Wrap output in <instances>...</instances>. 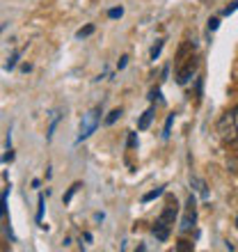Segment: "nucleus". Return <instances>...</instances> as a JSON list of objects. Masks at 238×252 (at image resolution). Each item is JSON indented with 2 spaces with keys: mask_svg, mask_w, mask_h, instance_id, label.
<instances>
[{
  "mask_svg": "<svg viewBox=\"0 0 238 252\" xmlns=\"http://www.w3.org/2000/svg\"><path fill=\"white\" fill-rule=\"evenodd\" d=\"M172 124H174V115H167V122H165V128H163V138H165V140H167V138H170Z\"/></svg>",
  "mask_w": 238,
  "mask_h": 252,
  "instance_id": "14",
  "label": "nucleus"
},
{
  "mask_svg": "<svg viewBox=\"0 0 238 252\" xmlns=\"http://www.w3.org/2000/svg\"><path fill=\"white\" fill-rule=\"evenodd\" d=\"M16 62H19V53H14V55L9 58V62L5 64V69H7V71H9V69H14V67H16Z\"/></svg>",
  "mask_w": 238,
  "mask_h": 252,
  "instance_id": "20",
  "label": "nucleus"
},
{
  "mask_svg": "<svg viewBox=\"0 0 238 252\" xmlns=\"http://www.w3.org/2000/svg\"><path fill=\"white\" fill-rule=\"evenodd\" d=\"M218 25H220V19H211V21H208V32H216Z\"/></svg>",
  "mask_w": 238,
  "mask_h": 252,
  "instance_id": "21",
  "label": "nucleus"
},
{
  "mask_svg": "<svg viewBox=\"0 0 238 252\" xmlns=\"http://www.w3.org/2000/svg\"><path fill=\"white\" fill-rule=\"evenodd\" d=\"M121 115H124V110H121V108H115V110H110V112H108V117H105V126H112L119 117H121Z\"/></svg>",
  "mask_w": 238,
  "mask_h": 252,
  "instance_id": "8",
  "label": "nucleus"
},
{
  "mask_svg": "<svg viewBox=\"0 0 238 252\" xmlns=\"http://www.w3.org/2000/svg\"><path fill=\"white\" fill-rule=\"evenodd\" d=\"M154 117H156V108L151 105L149 110H144L140 115V119H138V128H140V131H147L149 126H151V122H154Z\"/></svg>",
  "mask_w": 238,
  "mask_h": 252,
  "instance_id": "7",
  "label": "nucleus"
},
{
  "mask_svg": "<svg viewBox=\"0 0 238 252\" xmlns=\"http://www.w3.org/2000/svg\"><path fill=\"white\" fill-rule=\"evenodd\" d=\"M126 62H128V58H126V55H124V58L119 60V64H117V69H124V67H126Z\"/></svg>",
  "mask_w": 238,
  "mask_h": 252,
  "instance_id": "25",
  "label": "nucleus"
},
{
  "mask_svg": "<svg viewBox=\"0 0 238 252\" xmlns=\"http://www.w3.org/2000/svg\"><path fill=\"white\" fill-rule=\"evenodd\" d=\"M99 122H101V108H92V110L87 112V115H82V122H80V133H78V140L76 142H82V140H87L89 135L97 131V126Z\"/></svg>",
  "mask_w": 238,
  "mask_h": 252,
  "instance_id": "2",
  "label": "nucleus"
},
{
  "mask_svg": "<svg viewBox=\"0 0 238 252\" xmlns=\"http://www.w3.org/2000/svg\"><path fill=\"white\" fill-rule=\"evenodd\" d=\"M92 32H94V25L89 23V25H85V28H80V30H78V32H76V37H78V39H82V37H89Z\"/></svg>",
  "mask_w": 238,
  "mask_h": 252,
  "instance_id": "11",
  "label": "nucleus"
},
{
  "mask_svg": "<svg viewBox=\"0 0 238 252\" xmlns=\"http://www.w3.org/2000/svg\"><path fill=\"white\" fill-rule=\"evenodd\" d=\"M197 64H199V60H197V55H188L186 62L181 60L178 62V67H177V83L178 85H188L190 83V78L195 76V71H197Z\"/></svg>",
  "mask_w": 238,
  "mask_h": 252,
  "instance_id": "3",
  "label": "nucleus"
},
{
  "mask_svg": "<svg viewBox=\"0 0 238 252\" xmlns=\"http://www.w3.org/2000/svg\"><path fill=\"white\" fill-rule=\"evenodd\" d=\"M236 9H238V0H234V2H231L229 7H224V12H222V14H224V16H231V14H234V12H236Z\"/></svg>",
  "mask_w": 238,
  "mask_h": 252,
  "instance_id": "19",
  "label": "nucleus"
},
{
  "mask_svg": "<svg viewBox=\"0 0 238 252\" xmlns=\"http://www.w3.org/2000/svg\"><path fill=\"white\" fill-rule=\"evenodd\" d=\"M195 220H197V202H195V197L190 195V197H188V202H186V213H183V218H181L178 231H181V234L190 231L195 227Z\"/></svg>",
  "mask_w": 238,
  "mask_h": 252,
  "instance_id": "4",
  "label": "nucleus"
},
{
  "mask_svg": "<svg viewBox=\"0 0 238 252\" xmlns=\"http://www.w3.org/2000/svg\"><path fill=\"white\" fill-rule=\"evenodd\" d=\"M7 161H14V151H12V149H9L7 154L2 156V163H7Z\"/></svg>",
  "mask_w": 238,
  "mask_h": 252,
  "instance_id": "24",
  "label": "nucleus"
},
{
  "mask_svg": "<svg viewBox=\"0 0 238 252\" xmlns=\"http://www.w3.org/2000/svg\"><path fill=\"white\" fill-rule=\"evenodd\" d=\"M126 145H128V149H135V147H138V135H135L133 131L128 133V140H126Z\"/></svg>",
  "mask_w": 238,
  "mask_h": 252,
  "instance_id": "18",
  "label": "nucleus"
},
{
  "mask_svg": "<svg viewBox=\"0 0 238 252\" xmlns=\"http://www.w3.org/2000/svg\"><path fill=\"white\" fill-rule=\"evenodd\" d=\"M193 248H195L193 241H178V243H177V250L178 252H190Z\"/></svg>",
  "mask_w": 238,
  "mask_h": 252,
  "instance_id": "15",
  "label": "nucleus"
},
{
  "mask_svg": "<svg viewBox=\"0 0 238 252\" xmlns=\"http://www.w3.org/2000/svg\"><path fill=\"white\" fill-rule=\"evenodd\" d=\"M154 236L158 238V241H167L170 238V231H172V225L170 223H165L163 218H158L156 220V225H154Z\"/></svg>",
  "mask_w": 238,
  "mask_h": 252,
  "instance_id": "6",
  "label": "nucleus"
},
{
  "mask_svg": "<svg viewBox=\"0 0 238 252\" xmlns=\"http://www.w3.org/2000/svg\"><path fill=\"white\" fill-rule=\"evenodd\" d=\"M236 230H238V215H236Z\"/></svg>",
  "mask_w": 238,
  "mask_h": 252,
  "instance_id": "26",
  "label": "nucleus"
},
{
  "mask_svg": "<svg viewBox=\"0 0 238 252\" xmlns=\"http://www.w3.org/2000/svg\"><path fill=\"white\" fill-rule=\"evenodd\" d=\"M177 213H178V204L174 197H167V204H165L163 209V213H160V218H163L165 223H170L174 225V220H177Z\"/></svg>",
  "mask_w": 238,
  "mask_h": 252,
  "instance_id": "5",
  "label": "nucleus"
},
{
  "mask_svg": "<svg viewBox=\"0 0 238 252\" xmlns=\"http://www.w3.org/2000/svg\"><path fill=\"white\" fill-rule=\"evenodd\" d=\"M60 112H55V117H53V122H51V126H48V133H46V140H51L53 138V131H55V126H58V122H60Z\"/></svg>",
  "mask_w": 238,
  "mask_h": 252,
  "instance_id": "13",
  "label": "nucleus"
},
{
  "mask_svg": "<svg viewBox=\"0 0 238 252\" xmlns=\"http://www.w3.org/2000/svg\"><path fill=\"white\" fill-rule=\"evenodd\" d=\"M163 46H165V42H163V39H158L156 46L151 48V60H156L158 55H160V51H163Z\"/></svg>",
  "mask_w": 238,
  "mask_h": 252,
  "instance_id": "16",
  "label": "nucleus"
},
{
  "mask_svg": "<svg viewBox=\"0 0 238 252\" xmlns=\"http://www.w3.org/2000/svg\"><path fill=\"white\" fill-rule=\"evenodd\" d=\"M108 16H110V19H121V16H124V7H112V9H108Z\"/></svg>",
  "mask_w": 238,
  "mask_h": 252,
  "instance_id": "17",
  "label": "nucleus"
},
{
  "mask_svg": "<svg viewBox=\"0 0 238 252\" xmlns=\"http://www.w3.org/2000/svg\"><path fill=\"white\" fill-rule=\"evenodd\" d=\"M41 220H44V195H39L37 200V223L41 225Z\"/></svg>",
  "mask_w": 238,
  "mask_h": 252,
  "instance_id": "9",
  "label": "nucleus"
},
{
  "mask_svg": "<svg viewBox=\"0 0 238 252\" xmlns=\"http://www.w3.org/2000/svg\"><path fill=\"white\" fill-rule=\"evenodd\" d=\"M201 92H204V78H197V99H201Z\"/></svg>",
  "mask_w": 238,
  "mask_h": 252,
  "instance_id": "22",
  "label": "nucleus"
},
{
  "mask_svg": "<svg viewBox=\"0 0 238 252\" xmlns=\"http://www.w3.org/2000/svg\"><path fill=\"white\" fill-rule=\"evenodd\" d=\"M163 195V188H156V190H151V193H147L144 197H142V202L147 204V202H151V200H156V197H160Z\"/></svg>",
  "mask_w": 238,
  "mask_h": 252,
  "instance_id": "12",
  "label": "nucleus"
},
{
  "mask_svg": "<svg viewBox=\"0 0 238 252\" xmlns=\"http://www.w3.org/2000/svg\"><path fill=\"white\" fill-rule=\"evenodd\" d=\"M78 188H80V184H74V186H71V188H69L67 193H64V197H62V202H64V204H69V202H71V197H74V195H76V190H78Z\"/></svg>",
  "mask_w": 238,
  "mask_h": 252,
  "instance_id": "10",
  "label": "nucleus"
},
{
  "mask_svg": "<svg viewBox=\"0 0 238 252\" xmlns=\"http://www.w3.org/2000/svg\"><path fill=\"white\" fill-rule=\"evenodd\" d=\"M216 133H218V138H220L222 142H227V145H234V142H238L236 110L224 112L222 117L218 119V124H216Z\"/></svg>",
  "mask_w": 238,
  "mask_h": 252,
  "instance_id": "1",
  "label": "nucleus"
},
{
  "mask_svg": "<svg viewBox=\"0 0 238 252\" xmlns=\"http://www.w3.org/2000/svg\"><path fill=\"white\" fill-rule=\"evenodd\" d=\"M156 99H160V89H151V92H149V101H156Z\"/></svg>",
  "mask_w": 238,
  "mask_h": 252,
  "instance_id": "23",
  "label": "nucleus"
}]
</instances>
